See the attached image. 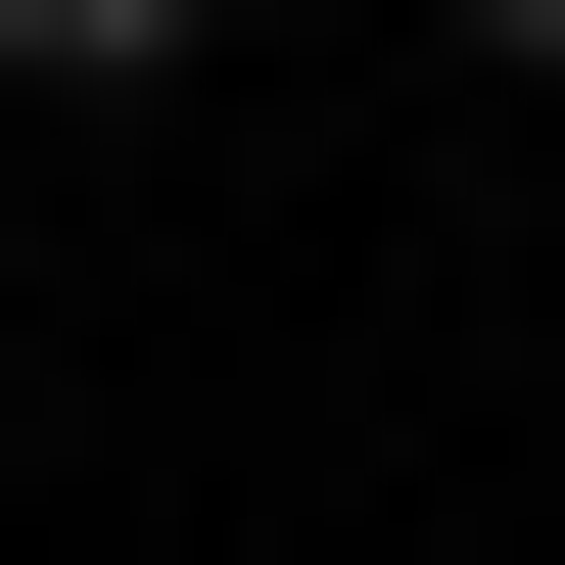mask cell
Listing matches in <instances>:
<instances>
[{
  "label": "cell",
  "mask_w": 565,
  "mask_h": 565,
  "mask_svg": "<svg viewBox=\"0 0 565 565\" xmlns=\"http://www.w3.org/2000/svg\"><path fill=\"white\" fill-rule=\"evenodd\" d=\"M141 47H236V0H0V95H141Z\"/></svg>",
  "instance_id": "cell-1"
},
{
  "label": "cell",
  "mask_w": 565,
  "mask_h": 565,
  "mask_svg": "<svg viewBox=\"0 0 565 565\" xmlns=\"http://www.w3.org/2000/svg\"><path fill=\"white\" fill-rule=\"evenodd\" d=\"M424 47H519V95H565V0H424Z\"/></svg>",
  "instance_id": "cell-2"
}]
</instances>
